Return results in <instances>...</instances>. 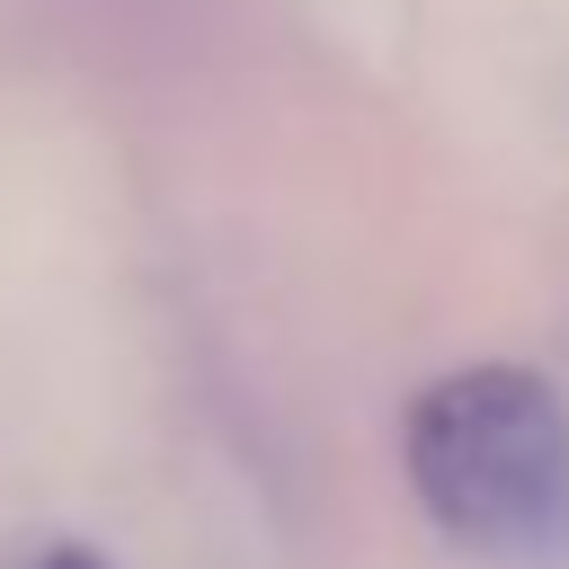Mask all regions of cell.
Wrapping results in <instances>:
<instances>
[{
    "label": "cell",
    "instance_id": "cell-1",
    "mask_svg": "<svg viewBox=\"0 0 569 569\" xmlns=\"http://www.w3.org/2000/svg\"><path fill=\"white\" fill-rule=\"evenodd\" d=\"M400 471L453 551L507 569L569 560V391L551 373H436L400 418Z\"/></svg>",
    "mask_w": 569,
    "mask_h": 569
},
{
    "label": "cell",
    "instance_id": "cell-2",
    "mask_svg": "<svg viewBox=\"0 0 569 569\" xmlns=\"http://www.w3.org/2000/svg\"><path fill=\"white\" fill-rule=\"evenodd\" d=\"M27 569H107V560H98L89 542H53V551H44V560H27Z\"/></svg>",
    "mask_w": 569,
    "mask_h": 569
}]
</instances>
